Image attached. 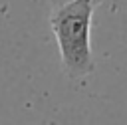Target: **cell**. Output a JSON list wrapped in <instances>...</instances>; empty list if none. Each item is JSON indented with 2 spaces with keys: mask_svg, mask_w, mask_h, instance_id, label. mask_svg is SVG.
Listing matches in <instances>:
<instances>
[{
  "mask_svg": "<svg viewBox=\"0 0 127 125\" xmlns=\"http://www.w3.org/2000/svg\"><path fill=\"white\" fill-rule=\"evenodd\" d=\"M95 0H71L54 10L50 24L56 36L62 65L69 79L85 77L93 71L91 56V16Z\"/></svg>",
  "mask_w": 127,
  "mask_h": 125,
  "instance_id": "6da1fadb",
  "label": "cell"
},
{
  "mask_svg": "<svg viewBox=\"0 0 127 125\" xmlns=\"http://www.w3.org/2000/svg\"><path fill=\"white\" fill-rule=\"evenodd\" d=\"M56 2H58V4L62 6V4H67V2H71V0H56Z\"/></svg>",
  "mask_w": 127,
  "mask_h": 125,
  "instance_id": "7a4b0ae2",
  "label": "cell"
}]
</instances>
